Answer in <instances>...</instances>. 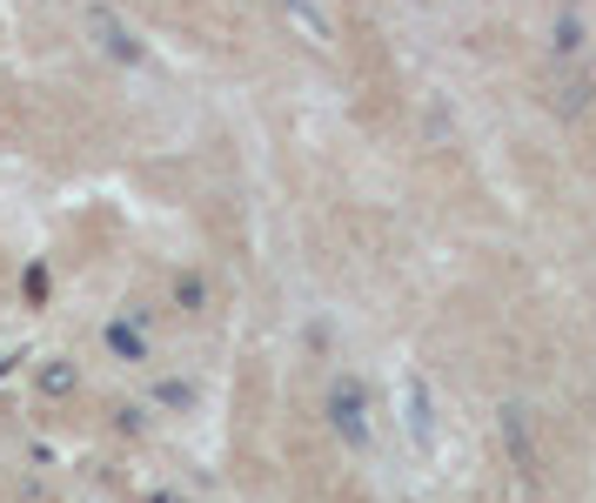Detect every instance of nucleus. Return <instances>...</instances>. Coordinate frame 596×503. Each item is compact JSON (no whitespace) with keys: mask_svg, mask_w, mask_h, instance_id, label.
<instances>
[{"mask_svg":"<svg viewBox=\"0 0 596 503\" xmlns=\"http://www.w3.org/2000/svg\"><path fill=\"white\" fill-rule=\"evenodd\" d=\"M328 424L343 430V443H369V424H362V389H356L349 376L328 389Z\"/></svg>","mask_w":596,"mask_h":503,"instance_id":"1","label":"nucleus"},{"mask_svg":"<svg viewBox=\"0 0 596 503\" xmlns=\"http://www.w3.org/2000/svg\"><path fill=\"white\" fill-rule=\"evenodd\" d=\"M556 54H576V14L556 21Z\"/></svg>","mask_w":596,"mask_h":503,"instance_id":"5","label":"nucleus"},{"mask_svg":"<svg viewBox=\"0 0 596 503\" xmlns=\"http://www.w3.org/2000/svg\"><path fill=\"white\" fill-rule=\"evenodd\" d=\"M409 430H415V443L436 437V424H430V389H422V383H409Z\"/></svg>","mask_w":596,"mask_h":503,"instance_id":"3","label":"nucleus"},{"mask_svg":"<svg viewBox=\"0 0 596 503\" xmlns=\"http://www.w3.org/2000/svg\"><path fill=\"white\" fill-rule=\"evenodd\" d=\"M95 34H101V47H115L121 61H141V47L128 41V28H121V21H108V14H95Z\"/></svg>","mask_w":596,"mask_h":503,"instance_id":"4","label":"nucleus"},{"mask_svg":"<svg viewBox=\"0 0 596 503\" xmlns=\"http://www.w3.org/2000/svg\"><path fill=\"white\" fill-rule=\"evenodd\" d=\"M502 443H509V463L523 477H537V443H530V409L523 403H502Z\"/></svg>","mask_w":596,"mask_h":503,"instance_id":"2","label":"nucleus"}]
</instances>
